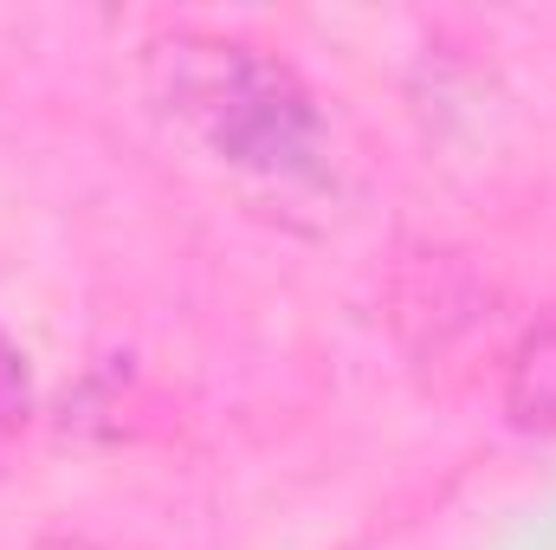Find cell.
<instances>
[{
	"label": "cell",
	"instance_id": "cell-1",
	"mask_svg": "<svg viewBox=\"0 0 556 550\" xmlns=\"http://www.w3.org/2000/svg\"><path fill=\"white\" fill-rule=\"evenodd\" d=\"M155 65H168V104L220 155L253 168H298L311 155L317 117L285 65L220 39H175Z\"/></svg>",
	"mask_w": 556,
	"mask_h": 550
},
{
	"label": "cell",
	"instance_id": "cell-2",
	"mask_svg": "<svg viewBox=\"0 0 556 550\" xmlns=\"http://www.w3.org/2000/svg\"><path fill=\"white\" fill-rule=\"evenodd\" d=\"M505 414L518 427H556V317H544L518 343L511 376H505Z\"/></svg>",
	"mask_w": 556,
	"mask_h": 550
}]
</instances>
